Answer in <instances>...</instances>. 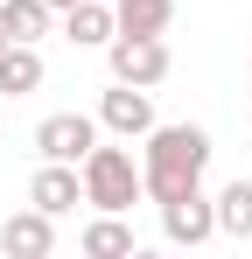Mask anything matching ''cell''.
<instances>
[{
  "instance_id": "6da1fadb",
  "label": "cell",
  "mask_w": 252,
  "mask_h": 259,
  "mask_svg": "<svg viewBox=\"0 0 252 259\" xmlns=\"http://www.w3.org/2000/svg\"><path fill=\"white\" fill-rule=\"evenodd\" d=\"M140 168H147V203H175L189 189H203V168H210V133L175 119V126H154L147 147H140Z\"/></svg>"
},
{
  "instance_id": "7a4b0ae2",
  "label": "cell",
  "mask_w": 252,
  "mask_h": 259,
  "mask_svg": "<svg viewBox=\"0 0 252 259\" xmlns=\"http://www.w3.org/2000/svg\"><path fill=\"white\" fill-rule=\"evenodd\" d=\"M77 168H84V203L91 210H133V203H147V168L126 147H105L98 140Z\"/></svg>"
},
{
  "instance_id": "3957f363",
  "label": "cell",
  "mask_w": 252,
  "mask_h": 259,
  "mask_svg": "<svg viewBox=\"0 0 252 259\" xmlns=\"http://www.w3.org/2000/svg\"><path fill=\"white\" fill-rule=\"evenodd\" d=\"M105 63H112L119 84H147V91L175 70V56H168L161 35H112V42H105Z\"/></svg>"
},
{
  "instance_id": "277c9868",
  "label": "cell",
  "mask_w": 252,
  "mask_h": 259,
  "mask_svg": "<svg viewBox=\"0 0 252 259\" xmlns=\"http://www.w3.org/2000/svg\"><path fill=\"white\" fill-rule=\"evenodd\" d=\"M98 126L112 133V140H147V133L161 126L147 84H119V77H112V91H98Z\"/></svg>"
},
{
  "instance_id": "5b68a950",
  "label": "cell",
  "mask_w": 252,
  "mask_h": 259,
  "mask_svg": "<svg viewBox=\"0 0 252 259\" xmlns=\"http://www.w3.org/2000/svg\"><path fill=\"white\" fill-rule=\"evenodd\" d=\"M98 112H49L35 126V154L42 161H84L91 147H98Z\"/></svg>"
},
{
  "instance_id": "8992f818",
  "label": "cell",
  "mask_w": 252,
  "mask_h": 259,
  "mask_svg": "<svg viewBox=\"0 0 252 259\" xmlns=\"http://www.w3.org/2000/svg\"><path fill=\"white\" fill-rule=\"evenodd\" d=\"M161 238L168 245H210V238H217V196L189 189V196L161 203Z\"/></svg>"
},
{
  "instance_id": "52a82bcc",
  "label": "cell",
  "mask_w": 252,
  "mask_h": 259,
  "mask_svg": "<svg viewBox=\"0 0 252 259\" xmlns=\"http://www.w3.org/2000/svg\"><path fill=\"white\" fill-rule=\"evenodd\" d=\"M0 252H7V259H49V252H56V217L42 210V203L14 210L7 224H0Z\"/></svg>"
},
{
  "instance_id": "ba28073f",
  "label": "cell",
  "mask_w": 252,
  "mask_h": 259,
  "mask_svg": "<svg viewBox=\"0 0 252 259\" xmlns=\"http://www.w3.org/2000/svg\"><path fill=\"white\" fill-rule=\"evenodd\" d=\"M28 203H42L49 217H70L84 203V168L77 161H42L35 182H28Z\"/></svg>"
},
{
  "instance_id": "9c48e42d",
  "label": "cell",
  "mask_w": 252,
  "mask_h": 259,
  "mask_svg": "<svg viewBox=\"0 0 252 259\" xmlns=\"http://www.w3.org/2000/svg\"><path fill=\"white\" fill-rule=\"evenodd\" d=\"M63 35L77 49H105L119 35V7H112V0H77V7L63 14Z\"/></svg>"
},
{
  "instance_id": "30bf717a",
  "label": "cell",
  "mask_w": 252,
  "mask_h": 259,
  "mask_svg": "<svg viewBox=\"0 0 252 259\" xmlns=\"http://www.w3.org/2000/svg\"><path fill=\"white\" fill-rule=\"evenodd\" d=\"M42 77H49V63H42L35 42H7L0 49V98H28V91H42Z\"/></svg>"
},
{
  "instance_id": "8fae6325",
  "label": "cell",
  "mask_w": 252,
  "mask_h": 259,
  "mask_svg": "<svg viewBox=\"0 0 252 259\" xmlns=\"http://www.w3.org/2000/svg\"><path fill=\"white\" fill-rule=\"evenodd\" d=\"M77 252L84 259H126V252H133V224H126V210H98L91 224H84Z\"/></svg>"
},
{
  "instance_id": "7c38bea8",
  "label": "cell",
  "mask_w": 252,
  "mask_h": 259,
  "mask_svg": "<svg viewBox=\"0 0 252 259\" xmlns=\"http://www.w3.org/2000/svg\"><path fill=\"white\" fill-rule=\"evenodd\" d=\"M49 21H56L49 0H0V28H7V42H42Z\"/></svg>"
},
{
  "instance_id": "4fadbf2b",
  "label": "cell",
  "mask_w": 252,
  "mask_h": 259,
  "mask_svg": "<svg viewBox=\"0 0 252 259\" xmlns=\"http://www.w3.org/2000/svg\"><path fill=\"white\" fill-rule=\"evenodd\" d=\"M217 231L238 238V245H252V182H245V175L217 189Z\"/></svg>"
},
{
  "instance_id": "5bb4252c",
  "label": "cell",
  "mask_w": 252,
  "mask_h": 259,
  "mask_svg": "<svg viewBox=\"0 0 252 259\" xmlns=\"http://www.w3.org/2000/svg\"><path fill=\"white\" fill-rule=\"evenodd\" d=\"M119 7V35H168L175 0H112Z\"/></svg>"
},
{
  "instance_id": "9a60e30c",
  "label": "cell",
  "mask_w": 252,
  "mask_h": 259,
  "mask_svg": "<svg viewBox=\"0 0 252 259\" xmlns=\"http://www.w3.org/2000/svg\"><path fill=\"white\" fill-rule=\"evenodd\" d=\"M49 7H56V14H70V7H77V0H49Z\"/></svg>"
},
{
  "instance_id": "2e32d148",
  "label": "cell",
  "mask_w": 252,
  "mask_h": 259,
  "mask_svg": "<svg viewBox=\"0 0 252 259\" xmlns=\"http://www.w3.org/2000/svg\"><path fill=\"white\" fill-rule=\"evenodd\" d=\"M0 49H7V28H0Z\"/></svg>"
},
{
  "instance_id": "e0dca14e",
  "label": "cell",
  "mask_w": 252,
  "mask_h": 259,
  "mask_svg": "<svg viewBox=\"0 0 252 259\" xmlns=\"http://www.w3.org/2000/svg\"><path fill=\"white\" fill-rule=\"evenodd\" d=\"M245 126H252V112H245Z\"/></svg>"
},
{
  "instance_id": "ac0fdd59",
  "label": "cell",
  "mask_w": 252,
  "mask_h": 259,
  "mask_svg": "<svg viewBox=\"0 0 252 259\" xmlns=\"http://www.w3.org/2000/svg\"><path fill=\"white\" fill-rule=\"evenodd\" d=\"M245 63H252V56H245Z\"/></svg>"
}]
</instances>
